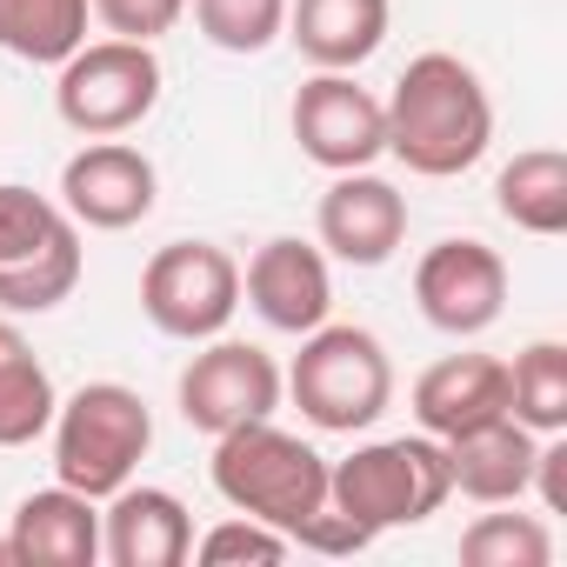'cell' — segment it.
Masks as SVG:
<instances>
[{
  "mask_svg": "<svg viewBox=\"0 0 567 567\" xmlns=\"http://www.w3.org/2000/svg\"><path fill=\"white\" fill-rule=\"evenodd\" d=\"M381 107H388V154L408 174H421V181L467 174L487 154V141H494L487 81L461 54H447V48L414 54Z\"/></svg>",
  "mask_w": 567,
  "mask_h": 567,
  "instance_id": "obj_1",
  "label": "cell"
},
{
  "mask_svg": "<svg viewBox=\"0 0 567 567\" xmlns=\"http://www.w3.org/2000/svg\"><path fill=\"white\" fill-rule=\"evenodd\" d=\"M207 474L234 514H254V520L280 527L288 540L328 507V454H315L301 434L274 427V421H247V427L214 434Z\"/></svg>",
  "mask_w": 567,
  "mask_h": 567,
  "instance_id": "obj_2",
  "label": "cell"
},
{
  "mask_svg": "<svg viewBox=\"0 0 567 567\" xmlns=\"http://www.w3.org/2000/svg\"><path fill=\"white\" fill-rule=\"evenodd\" d=\"M280 381H288L301 421L321 434H368L394 408V361L381 334L348 321H321L315 334H301V354Z\"/></svg>",
  "mask_w": 567,
  "mask_h": 567,
  "instance_id": "obj_3",
  "label": "cell"
},
{
  "mask_svg": "<svg viewBox=\"0 0 567 567\" xmlns=\"http://www.w3.org/2000/svg\"><path fill=\"white\" fill-rule=\"evenodd\" d=\"M54 481H68L87 501H107L127 487L154 447V408L127 381H87L54 408Z\"/></svg>",
  "mask_w": 567,
  "mask_h": 567,
  "instance_id": "obj_4",
  "label": "cell"
},
{
  "mask_svg": "<svg viewBox=\"0 0 567 567\" xmlns=\"http://www.w3.org/2000/svg\"><path fill=\"white\" fill-rule=\"evenodd\" d=\"M81 227L54 194L0 181V315H54L81 288Z\"/></svg>",
  "mask_w": 567,
  "mask_h": 567,
  "instance_id": "obj_5",
  "label": "cell"
},
{
  "mask_svg": "<svg viewBox=\"0 0 567 567\" xmlns=\"http://www.w3.org/2000/svg\"><path fill=\"white\" fill-rule=\"evenodd\" d=\"M447 494L454 481H447V454L434 434H394V441L354 447L348 461H328V501L368 534L421 527L447 507Z\"/></svg>",
  "mask_w": 567,
  "mask_h": 567,
  "instance_id": "obj_6",
  "label": "cell"
},
{
  "mask_svg": "<svg viewBox=\"0 0 567 567\" xmlns=\"http://www.w3.org/2000/svg\"><path fill=\"white\" fill-rule=\"evenodd\" d=\"M161 54L147 41H81L68 61H61V81H54V107L74 134L87 141H114V134H134L154 107H161Z\"/></svg>",
  "mask_w": 567,
  "mask_h": 567,
  "instance_id": "obj_7",
  "label": "cell"
},
{
  "mask_svg": "<svg viewBox=\"0 0 567 567\" xmlns=\"http://www.w3.org/2000/svg\"><path fill=\"white\" fill-rule=\"evenodd\" d=\"M240 308V260L220 240H167L141 267V315L167 341H214Z\"/></svg>",
  "mask_w": 567,
  "mask_h": 567,
  "instance_id": "obj_8",
  "label": "cell"
},
{
  "mask_svg": "<svg viewBox=\"0 0 567 567\" xmlns=\"http://www.w3.org/2000/svg\"><path fill=\"white\" fill-rule=\"evenodd\" d=\"M280 394H288V381H280L274 354L254 341H227V334L200 341V354L181 368V388H174L181 421L207 441L227 427H247V421H274Z\"/></svg>",
  "mask_w": 567,
  "mask_h": 567,
  "instance_id": "obj_9",
  "label": "cell"
},
{
  "mask_svg": "<svg viewBox=\"0 0 567 567\" xmlns=\"http://www.w3.org/2000/svg\"><path fill=\"white\" fill-rule=\"evenodd\" d=\"M414 308H421L427 328H441L454 341L487 334L501 321V308H507V260L474 234L434 240L414 260Z\"/></svg>",
  "mask_w": 567,
  "mask_h": 567,
  "instance_id": "obj_10",
  "label": "cell"
},
{
  "mask_svg": "<svg viewBox=\"0 0 567 567\" xmlns=\"http://www.w3.org/2000/svg\"><path fill=\"white\" fill-rule=\"evenodd\" d=\"M288 127H295V147L328 174H354L388 154V107L354 74L315 68V81H301V94L288 107Z\"/></svg>",
  "mask_w": 567,
  "mask_h": 567,
  "instance_id": "obj_11",
  "label": "cell"
},
{
  "mask_svg": "<svg viewBox=\"0 0 567 567\" xmlns=\"http://www.w3.org/2000/svg\"><path fill=\"white\" fill-rule=\"evenodd\" d=\"M240 301L274 328V334H315L334 315V267L321 254V240L301 234H274L254 247V260L240 267Z\"/></svg>",
  "mask_w": 567,
  "mask_h": 567,
  "instance_id": "obj_12",
  "label": "cell"
},
{
  "mask_svg": "<svg viewBox=\"0 0 567 567\" xmlns=\"http://www.w3.org/2000/svg\"><path fill=\"white\" fill-rule=\"evenodd\" d=\"M154 200H161V167L121 134L114 141H87L61 167V207L74 214V227L127 234V227H141L154 214Z\"/></svg>",
  "mask_w": 567,
  "mask_h": 567,
  "instance_id": "obj_13",
  "label": "cell"
},
{
  "mask_svg": "<svg viewBox=\"0 0 567 567\" xmlns=\"http://www.w3.org/2000/svg\"><path fill=\"white\" fill-rule=\"evenodd\" d=\"M315 234H321V254L341 267H388L408 240V194L374 167L334 174L315 207Z\"/></svg>",
  "mask_w": 567,
  "mask_h": 567,
  "instance_id": "obj_14",
  "label": "cell"
},
{
  "mask_svg": "<svg viewBox=\"0 0 567 567\" xmlns=\"http://www.w3.org/2000/svg\"><path fill=\"white\" fill-rule=\"evenodd\" d=\"M194 554V514L167 487H114L101 507V560L107 567H181Z\"/></svg>",
  "mask_w": 567,
  "mask_h": 567,
  "instance_id": "obj_15",
  "label": "cell"
},
{
  "mask_svg": "<svg viewBox=\"0 0 567 567\" xmlns=\"http://www.w3.org/2000/svg\"><path fill=\"white\" fill-rule=\"evenodd\" d=\"M534 447H540V434H527L514 414H494V421L461 427V434L441 441L454 494H467V501H481V507H507V501L520 507V501H527Z\"/></svg>",
  "mask_w": 567,
  "mask_h": 567,
  "instance_id": "obj_16",
  "label": "cell"
},
{
  "mask_svg": "<svg viewBox=\"0 0 567 567\" xmlns=\"http://www.w3.org/2000/svg\"><path fill=\"white\" fill-rule=\"evenodd\" d=\"M8 554L28 567H94L101 560V501L74 494L68 481L34 487L8 520Z\"/></svg>",
  "mask_w": 567,
  "mask_h": 567,
  "instance_id": "obj_17",
  "label": "cell"
},
{
  "mask_svg": "<svg viewBox=\"0 0 567 567\" xmlns=\"http://www.w3.org/2000/svg\"><path fill=\"white\" fill-rule=\"evenodd\" d=\"M394 0H288V41L308 68L354 74L381 54Z\"/></svg>",
  "mask_w": 567,
  "mask_h": 567,
  "instance_id": "obj_18",
  "label": "cell"
},
{
  "mask_svg": "<svg viewBox=\"0 0 567 567\" xmlns=\"http://www.w3.org/2000/svg\"><path fill=\"white\" fill-rule=\"evenodd\" d=\"M408 408H414L421 434H434V441H447L461 427H481V421L507 414V361H494V354H447V361L421 368Z\"/></svg>",
  "mask_w": 567,
  "mask_h": 567,
  "instance_id": "obj_19",
  "label": "cell"
},
{
  "mask_svg": "<svg viewBox=\"0 0 567 567\" xmlns=\"http://www.w3.org/2000/svg\"><path fill=\"white\" fill-rule=\"evenodd\" d=\"M54 374L34 354V341L14 328V315H0V447H34L54 427Z\"/></svg>",
  "mask_w": 567,
  "mask_h": 567,
  "instance_id": "obj_20",
  "label": "cell"
},
{
  "mask_svg": "<svg viewBox=\"0 0 567 567\" xmlns=\"http://www.w3.org/2000/svg\"><path fill=\"white\" fill-rule=\"evenodd\" d=\"M494 207L520 234H567V154L560 147H527L494 174Z\"/></svg>",
  "mask_w": 567,
  "mask_h": 567,
  "instance_id": "obj_21",
  "label": "cell"
},
{
  "mask_svg": "<svg viewBox=\"0 0 567 567\" xmlns=\"http://www.w3.org/2000/svg\"><path fill=\"white\" fill-rule=\"evenodd\" d=\"M94 28L87 0H0V54L28 68H61Z\"/></svg>",
  "mask_w": 567,
  "mask_h": 567,
  "instance_id": "obj_22",
  "label": "cell"
},
{
  "mask_svg": "<svg viewBox=\"0 0 567 567\" xmlns=\"http://www.w3.org/2000/svg\"><path fill=\"white\" fill-rule=\"evenodd\" d=\"M507 414L527 434H567V348L527 341L507 361Z\"/></svg>",
  "mask_w": 567,
  "mask_h": 567,
  "instance_id": "obj_23",
  "label": "cell"
},
{
  "mask_svg": "<svg viewBox=\"0 0 567 567\" xmlns=\"http://www.w3.org/2000/svg\"><path fill=\"white\" fill-rule=\"evenodd\" d=\"M187 14L220 54H267L288 34V0H187Z\"/></svg>",
  "mask_w": 567,
  "mask_h": 567,
  "instance_id": "obj_24",
  "label": "cell"
},
{
  "mask_svg": "<svg viewBox=\"0 0 567 567\" xmlns=\"http://www.w3.org/2000/svg\"><path fill=\"white\" fill-rule=\"evenodd\" d=\"M461 560L467 567H547L554 560V534L540 514H481L474 527H461Z\"/></svg>",
  "mask_w": 567,
  "mask_h": 567,
  "instance_id": "obj_25",
  "label": "cell"
},
{
  "mask_svg": "<svg viewBox=\"0 0 567 567\" xmlns=\"http://www.w3.org/2000/svg\"><path fill=\"white\" fill-rule=\"evenodd\" d=\"M288 554H295V540L280 534V527H267V520H254V514H234V520L207 527V534L194 540V554H187V560L234 567V560H288Z\"/></svg>",
  "mask_w": 567,
  "mask_h": 567,
  "instance_id": "obj_26",
  "label": "cell"
},
{
  "mask_svg": "<svg viewBox=\"0 0 567 567\" xmlns=\"http://www.w3.org/2000/svg\"><path fill=\"white\" fill-rule=\"evenodd\" d=\"M94 8V21L107 28V34H121V41H161V34H174L181 28V14H187V0H87Z\"/></svg>",
  "mask_w": 567,
  "mask_h": 567,
  "instance_id": "obj_27",
  "label": "cell"
},
{
  "mask_svg": "<svg viewBox=\"0 0 567 567\" xmlns=\"http://www.w3.org/2000/svg\"><path fill=\"white\" fill-rule=\"evenodd\" d=\"M527 494H540V514H567V434H540Z\"/></svg>",
  "mask_w": 567,
  "mask_h": 567,
  "instance_id": "obj_28",
  "label": "cell"
},
{
  "mask_svg": "<svg viewBox=\"0 0 567 567\" xmlns=\"http://www.w3.org/2000/svg\"><path fill=\"white\" fill-rule=\"evenodd\" d=\"M0 560H14V554H8V540H0Z\"/></svg>",
  "mask_w": 567,
  "mask_h": 567,
  "instance_id": "obj_29",
  "label": "cell"
}]
</instances>
